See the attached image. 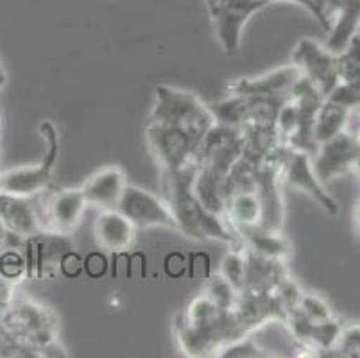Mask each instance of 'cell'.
Wrapping results in <instances>:
<instances>
[{
	"mask_svg": "<svg viewBox=\"0 0 360 358\" xmlns=\"http://www.w3.org/2000/svg\"><path fill=\"white\" fill-rule=\"evenodd\" d=\"M126 186L127 177L124 170L117 165H110L91 174L81 186V192L88 206L99 210H113L119 205Z\"/></svg>",
	"mask_w": 360,
	"mask_h": 358,
	"instance_id": "cell-15",
	"label": "cell"
},
{
	"mask_svg": "<svg viewBox=\"0 0 360 358\" xmlns=\"http://www.w3.org/2000/svg\"><path fill=\"white\" fill-rule=\"evenodd\" d=\"M40 131L47 140V154L41 163L0 172V192L16 197H36L51 188L58 156H60V136L58 129L51 122L41 124Z\"/></svg>",
	"mask_w": 360,
	"mask_h": 358,
	"instance_id": "cell-5",
	"label": "cell"
},
{
	"mask_svg": "<svg viewBox=\"0 0 360 358\" xmlns=\"http://www.w3.org/2000/svg\"><path fill=\"white\" fill-rule=\"evenodd\" d=\"M300 310L309 317L314 323H321V321H326L330 317H333L332 308L326 305V301L323 298L316 294H310V292H303L300 300Z\"/></svg>",
	"mask_w": 360,
	"mask_h": 358,
	"instance_id": "cell-27",
	"label": "cell"
},
{
	"mask_svg": "<svg viewBox=\"0 0 360 358\" xmlns=\"http://www.w3.org/2000/svg\"><path fill=\"white\" fill-rule=\"evenodd\" d=\"M353 170H355L356 176H359V179H360V151L355 158V163H353Z\"/></svg>",
	"mask_w": 360,
	"mask_h": 358,
	"instance_id": "cell-32",
	"label": "cell"
},
{
	"mask_svg": "<svg viewBox=\"0 0 360 358\" xmlns=\"http://www.w3.org/2000/svg\"><path fill=\"white\" fill-rule=\"evenodd\" d=\"M326 98L333 101L346 110H356L360 106V84L359 83H337Z\"/></svg>",
	"mask_w": 360,
	"mask_h": 358,
	"instance_id": "cell-28",
	"label": "cell"
},
{
	"mask_svg": "<svg viewBox=\"0 0 360 358\" xmlns=\"http://www.w3.org/2000/svg\"><path fill=\"white\" fill-rule=\"evenodd\" d=\"M245 255V281L242 290L251 292H273V288L285 278L287 262L269 260L264 256L255 255L244 248Z\"/></svg>",
	"mask_w": 360,
	"mask_h": 358,
	"instance_id": "cell-18",
	"label": "cell"
},
{
	"mask_svg": "<svg viewBox=\"0 0 360 358\" xmlns=\"http://www.w3.org/2000/svg\"><path fill=\"white\" fill-rule=\"evenodd\" d=\"M360 147L355 134L342 131L328 142L319 143L312 154V167L323 185L353 169Z\"/></svg>",
	"mask_w": 360,
	"mask_h": 358,
	"instance_id": "cell-12",
	"label": "cell"
},
{
	"mask_svg": "<svg viewBox=\"0 0 360 358\" xmlns=\"http://www.w3.org/2000/svg\"><path fill=\"white\" fill-rule=\"evenodd\" d=\"M174 331L186 357H217L222 347L250 335L233 308L219 307L202 292L176 317Z\"/></svg>",
	"mask_w": 360,
	"mask_h": 358,
	"instance_id": "cell-1",
	"label": "cell"
},
{
	"mask_svg": "<svg viewBox=\"0 0 360 358\" xmlns=\"http://www.w3.org/2000/svg\"><path fill=\"white\" fill-rule=\"evenodd\" d=\"M337 75L339 83L360 84V34L356 32L345 51L337 54Z\"/></svg>",
	"mask_w": 360,
	"mask_h": 358,
	"instance_id": "cell-22",
	"label": "cell"
},
{
	"mask_svg": "<svg viewBox=\"0 0 360 358\" xmlns=\"http://www.w3.org/2000/svg\"><path fill=\"white\" fill-rule=\"evenodd\" d=\"M149 118L176 124L199 140H202L215 124V117L208 104L201 103V98L191 91L170 87L156 88V103Z\"/></svg>",
	"mask_w": 360,
	"mask_h": 358,
	"instance_id": "cell-4",
	"label": "cell"
},
{
	"mask_svg": "<svg viewBox=\"0 0 360 358\" xmlns=\"http://www.w3.org/2000/svg\"><path fill=\"white\" fill-rule=\"evenodd\" d=\"M146 142L160 172H178L194 163L201 140L176 124L147 118Z\"/></svg>",
	"mask_w": 360,
	"mask_h": 358,
	"instance_id": "cell-3",
	"label": "cell"
},
{
	"mask_svg": "<svg viewBox=\"0 0 360 358\" xmlns=\"http://www.w3.org/2000/svg\"><path fill=\"white\" fill-rule=\"evenodd\" d=\"M301 294H303V290H301L300 285L289 274L273 288V298L278 307H280V310L283 312V315H287L289 312L296 310L300 307Z\"/></svg>",
	"mask_w": 360,
	"mask_h": 358,
	"instance_id": "cell-25",
	"label": "cell"
},
{
	"mask_svg": "<svg viewBox=\"0 0 360 358\" xmlns=\"http://www.w3.org/2000/svg\"><path fill=\"white\" fill-rule=\"evenodd\" d=\"M328 357L360 358V323L342 326L339 340L328 353Z\"/></svg>",
	"mask_w": 360,
	"mask_h": 358,
	"instance_id": "cell-26",
	"label": "cell"
},
{
	"mask_svg": "<svg viewBox=\"0 0 360 358\" xmlns=\"http://www.w3.org/2000/svg\"><path fill=\"white\" fill-rule=\"evenodd\" d=\"M262 217L264 208L257 188L237 190L226 196L224 221L237 235L245 229L260 228Z\"/></svg>",
	"mask_w": 360,
	"mask_h": 358,
	"instance_id": "cell-17",
	"label": "cell"
},
{
	"mask_svg": "<svg viewBox=\"0 0 360 358\" xmlns=\"http://www.w3.org/2000/svg\"><path fill=\"white\" fill-rule=\"evenodd\" d=\"M202 294L208 295L215 305L222 308H235L238 300V290L230 283V281L222 278L221 274L210 276L208 280L205 281V287H202Z\"/></svg>",
	"mask_w": 360,
	"mask_h": 358,
	"instance_id": "cell-24",
	"label": "cell"
},
{
	"mask_svg": "<svg viewBox=\"0 0 360 358\" xmlns=\"http://www.w3.org/2000/svg\"><path fill=\"white\" fill-rule=\"evenodd\" d=\"M0 127H2V120H0Z\"/></svg>",
	"mask_w": 360,
	"mask_h": 358,
	"instance_id": "cell-37",
	"label": "cell"
},
{
	"mask_svg": "<svg viewBox=\"0 0 360 358\" xmlns=\"http://www.w3.org/2000/svg\"><path fill=\"white\" fill-rule=\"evenodd\" d=\"M314 2H316V6L319 8V11L323 13V8H321V0H314ZM323 15H325V13H323ZM325 18H326V16H325Z\"/></svg>",
	"mask_w": 360,
	"mask_h": 358,
	"instance_id": "cell-34",
	"label": "cell"
},
{
	"mask_svg": "<svg viewBox=\"0 0 360 358\" xmlns=\"http://www.w3.org/2000/svg\"><path fill=\"white\" fill-rule=\"evenodd\" d=\"M195 172H198V167L194 163L178 172H160L162 174V197L174 215L179 231L192 238L219 241L230 248H242V241L228 226L224 217L206 210L194 196L192 183H194Z\"/></svg>",
	"mask_w": 360,
	"mask_h": 358,
	"instance_id": "cell-2",
	"label": "cell"
},
{
	"mask_svg": "<svg viewBox=\"0 0 360 358\" xmlns=\"http://www.w3.org/2000/svg\"><path fill=\"white\" fill-rule=\"evenodd\" d=\"M356 110H359V117H360V106H359V108H356Z\"/></svg>",
	"mask_w": 360,
	"mask_h": 358,
	"instance_id": "cell-35",
	"label": "cell"
},
{
	"mask_svg": "<svg viewBox=\"0 0 360 358\" xmlns=\"http://www.w3.org/2000/svg\"><path fill=\"white\" fill-rule=\"evenodd\" d=\"M267 6V0H215L206 4L215 38L226 56L237 54L248 20Z\"/></svg>",
	"mask_w": 360,
	"mask_h": 358,
	"instance_id": "cell-6",
	"label": "cell"
},
{
	"mask_svg": "<svg viewBox=\"0 0 360 358\" xmlns=\"http://www.w3.org/2000/svg\"><path fill=\"white\" fill-rule=\"evenodd\" d=\"M44 229L72 235L81 224L88 203L81 188L45 190L34 197Z\"/></svg>",
	"mask_w": 360,
	"mask_h": 358,
	"instance_id": "cell-7",
	"label": "cell"
},
{
	"mask_svg": "<svg viewBox=\"0 0 360 358\" xmlns=\"http://www.w3.org/2000/svg\"><path fill=\"white\" fill-rule=\"evenodd\" d=\"M355 231H356V236L360 238V197L355 205Z\"/></svg>",
	"mask_w": 360,
	"mask_h": 358,
	"instance_id": "cell-31",
	"label": "cell"
},
{
	"mask_svg": "<svg viewBox=\"0 0 360 358\" xmlns=\"http://www.w3.org/2000/svg\"><path fill=\"white\" fill-rule=\"evenodd\" d=\"M345 2L346 0H321V8H323V13H325L328 22L339 15V11L342 9Z\"/></svg>",
	"mask_w": 360,
	"mask_h": 358,
	"instance_id": "cell-30",
	"label": "cell"
},
{
	"mask_svg": "<svg viewBox=\"0 0 360 358\" xmlns=\"http://www.w3.org/2000/svg\"><path fill=\"white\" fill-rule=\"evenodd\" d=\"M219 274L230 281L238 292L244 288L245 281V255L244 245L242 248H230V251L222 256Z\"/></svg>",
	"mask_w": 360,
	"mask_h": 358,
	"instance_id": "cell-23",
	"label": "cell"
},
{
	"mask_svg": "<svg viewBox=\"0 0 360 358\" xmlns=\"http://www.w3.org/2000/svg\"><path fill=\"white\" fill-rule=\"evenodd\" d=\"M238 238L245 249L253 251L255 255L269 258V260L289 262L294 255V248L287 236L281 231H271V229L251 228L238 233Z\"/></svg>",
	"mask_w": 360,
	"mask_h": 358,
	"instance_id": "cell-19",
	"label": "cell"
},
{
	"mask_svg": "<svg viewBox=\"0 0 360 358\" xmlns=\"http://www.w3.org/2000/svg\"><path fill=\"white\" fill-rule=\"evenodd\" d=\"M360 25V0H346L339 15L333 18V27H330V38L326 49L333 54L345 51L349 39L356 34Z\"/></svg>",
	"mask_w": 360,
	"mask_h": 358,
	"instance_id": "cell-20",
	"label": "cell"
},
{
	"mask_svg": "<svg viewBox=\"0 0 360 358\" xmlns=\"http://www.w3.org/2000/svg\"><path fill=\"white\" fill-rule=\"evenodd\" d=\"M25 249L29 251V256H32V262L27 265V276L41 280L52 278L58 272L67 256L74 251V242L70 235L41 229L40 233L29 236Z\"/></svg>",
	"mask_w": 360,
	"mask_h": 358,
	"instance_id": "cell-11",
	"label": "cell"
},
{
	"mask_svg": "<svg viewBox=\"0 0 360 358\" xmlns=\"http://www.w3.org/2000/svg\"><path fill=\"white\" fill-rule=\"evenodd\" d=\"M0 224L22 236H32L44 229L34 197H16L0 192Z\"/></svg>",
	"mask_w": 360,
	"mask_h": 358,
	"instance_id": "cell-16",
	"label": "cell"
},
{
	"mask_svg": "<svg viewBox=\"0 0 360 358\" xmlns=\"http://www.w3.org/2000/svg\"><path fill=\"white\" fill-rule=\"evenodd\" d=\"M117 210L124 213L139 229L165 228L179 231L178 222H176L165 199L136 185L127 183Z\"/></svg>",
	"mask_w": 360,
	"mask_h": 358,
	"instance_id": "cell-8",
	"label": "cell"
},
{
	"mask_svg": "<svg viewBox=\"0 0 360 358\" xmlns=\"http://www.w3.org/2000/svg\"><path fill=\"white\" fill-rule=\"evenodd\" d=\"M267 2H269V4H271V2H292V4L301 6V8L307 9V11H309L310 15H312L314 18L319 22L321 27L325 29V31H330V22L325 18V15L319 11V8H317L314 0H267Z\"/></svg>",
	"mask_w": 360,
	"mask_h": 358,
	"instance_id": "cell-29",
	"label": "cell"
},
{
	"mask_svg": "<svg viewBox=\"0 0 360 358\" xmlns=\"http://www.w3.org/2000/svg\"><path fill=\"white\" fill-rule=\"evenodd\" d=\"M290 59L301 75L309 79L325 97H328L330 91L339 83L337 54L330 52L326 47H321L314 39L301 38L294 47Z\"/></svg>",
	"mask_w": 360,
	"mask_h": 358,
	"instance_id": "cell-10",
	"label": "cell"
},
{
	"mask_svg": "<svg viewBox=\"0 0 360 358\" xmlns=\"http://www.w3.org/2000/svg\"><path fill=\"white\" fill-rule=\"evenodd\" d=\"M303 77L292 63L278 67L255 77H242L226 87L228 95H258V97L289 98L294 84Z\"/></svg>",
	"mask_w": 360,
	"mask_h": 358,
	"instance_id": "cell-13",
	"label": "cell"
},
{
	"mask_svg": "<svg viewBox=\"0 0 360 358\" xmlns=\"http://www.w3.org/2000/svg\"><path fill=\"white\" fill-rule=\"evenodd\" d=\"M280 183L283 188H292L301 193H307L314 201L325 208L330 215L339 213V206L333 201V197L326 192L325 185L317 179L312 167V154L303 151H287L280 170Z\"/></svg>",
	"mask_w": 360,
	"mask_h": 358,
	"instance_id": "cell-9",
	"label": "cell"
},
{
	"mask_svg": "<svg viewBox=\"0 0 360 358\" xmlns=\"http://www.w3.org/2000/svg\"><path fill=\"white\" fill-rule=\"evenodd\" d=\"M0 158H2V149H0Z\"/></svg>",
	"mask_w": 360,
	"mask_h": 358,
	"instance_id": "cell-36",
	"label": "cell"
},
{
	"mask_svg": "<svg viewBox=\"0 0 360 358\" xmlns=\"http://www.w3.org/2000/svg\"><path fill=\"white\" fill-rule=\"evenodd\" d=\"M6 79H8V77H6V70H4V67L0 65V88L6 84Z\"/></svg>",
	"mask_w": 360,
	"mask_h": 358,
	"instance_id": "cell-33",
	"label": "cell"
},
{
	"mask_svg": "<svg viewBox=\"0 0 360 358\" xmlns=\"http://www.w3.org/2000/svg\"><path fill=\"white\" fill-rule=\"evenodd\" d=\"M136 231L139 228L117 208L101 210L94 224L96 244L111 255L129 251L136 241Z\"/></svg>",
	"mask_w": 360,
	"mask_h": 358,
	"instance_id": "cell-14",
	"label": "cell"
},
{
	"mask_svg": "<svg viewBox=\"0 0 360 358\" xmlns=\"http://www.w3.org/2000/svg\"><path fill=\"white\" fill-rule=\"evenodd\" d=\"M348 118L349 110L339 106L330 98H325L317 110L316 118H314V140H316L317 146L328 142L330 138L346 131Z\"/></svg>",
	"mask_w": 360,
	"mask_h": 358,
	"instance_id": "cell-21",
	"label": "cell"
}]
</instances>
